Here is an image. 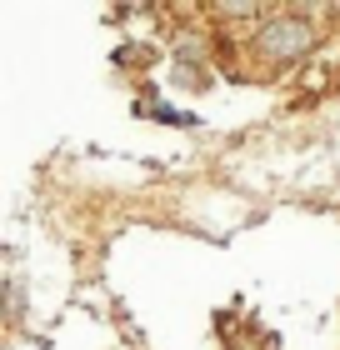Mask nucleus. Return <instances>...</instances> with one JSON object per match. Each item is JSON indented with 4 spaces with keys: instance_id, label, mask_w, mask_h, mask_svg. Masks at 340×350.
<instances>
[{
    "instance_id": "nucleus-1",
    "label": "nucleus",
    "mask_w": 340,
    "mask_h": 350,
    "mask_svg": "<svg viewBox=\"0 0 340 350\" xmlns=\"http://www.w3.org/2000/svg\"><path fill=\"white\" fill-rule=\"evenodd\" d=\"M315 45V25H305V21H296V15H285V21H270L265 30H261V51L270 55V60H296V55H305Z\"/></svg>"
}]
</instances>
